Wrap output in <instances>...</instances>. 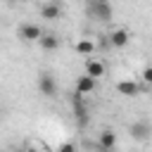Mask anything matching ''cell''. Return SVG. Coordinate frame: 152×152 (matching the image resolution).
Wrapping results in <instances>:
<instances>
[{"label":"cell","mask_w":152,"mask_h":152,"mask_svg":"<svg viewBox=\"0 0 152 152\" xmlns=\"http://www.w3.org/2000/svg\"><path fill=\"white\" fill-rule=\"evenodd\" d=\"M86 10H88V17H90V19H97V21H109L112 14H114L112 5L104 2V0H90V2L86 5Z\"/></svg>","instance_id":"cell-1"},{"label":"cell","mask_w":152,"mask_h":152,"mask_svg":"<svg viewBox=\"0 0 152 152\" xmlns=\"http://www.w3.org/2000/svg\"><path fill=\"white\" fill-rule=\"evenodd\" d=\"M19 38L26 40V43L40 40V38H43V28H40L38 24H21V26H19Z\"/></svg>","instance_id":"cell-2"},{"label":"cell","mask_w":152,"mask_h":152,"mask_svg":"<svg viewBox=\"0 0 152 152\" xmlns=\"http://www.w3.org/2000/svg\"><path fill=\"white\" fill-rule=\"evenodd\" d=\"M128 133H131L133 140H147L152 135V126H150V121H133Z\"/></svg>","instance_id":"cell-3"},{"label":"cell","mask_w":152,"mask_h":152,"mask_svg":"<svg viewBox=\"0 0 152 152\" xmlns=\"http://www.w3.org/2000/svg\"><path fill=\"white\" fill-rule=\"evenodd\" d=\"M71 107H74V114H76L78 124L86 126V121H88V109H86V104H83V95L74 93V95H71Z\"/></svg>","instance_id":"cell-4"},{"label":"cell","mask_w":152,"mask_h":152,"mask_svg":"<svg viewBox=\"0 0 152 152\" xmlns=\"http://www.w3.org/2000/svg\"><path fill=\"white\" fill-rule=\"evenodd\" d=\"M116 90H119L121 95H126V97H135V95L142 93V86L135 83V81H119V83H116Z\"/></svg>","instance_id":"cell-5"},{"label":"cell","mask_w":152,"mask_h":152,"mask_svg":"<svg viewBox=\"0 0 152 152\" xmlns=\"http://www.w3.org/2000/svg\"><path fill=\"white\" fill-rule=\"evenodd\" d=\"M38 88H40V93L48 95V97H52V95L57 93V83H55V78H52L50 74H40V78H38Z\"/></svg>","instance_id":"cell-6"},{"label":"cell","mask_w":152,"mask_h":152,"mask_svg":"<svg viewBox=\"0 0 152 152\" xmlns=\"http://www.w3.org/2000/svg\"><path fill=\"white\" fill-rule=\"evenodd\" d=\"M97 145H100V150H102V152L114 150V145H116V133H114V131H109V128H104V131L100 133V138H97Z\"/></svg>","instance_id":"cell-7"},{"label":"cell","mask_w":152,"mask_h":152,"mask_svg":"<svg viewBox=\"0 0 152 152\" xmlns=\"http://www.w3.org/2000/svg\"><path fill=\"white\" fill-rule=\"evenodd\" d=\"M40 14H43V19H59L62 17V5L59 2H43Z\"/></svg>","instance_id":"cell-8"},{"label":"cell","mask_w":152,"mask_h":152,"mask_svg":"<svg viewBox=\"0 0 152 152\" xmlns=\"http://www.w3.org/2000/svg\"><path fill=\"white\" fill-rule=\"evenodd\" d=\"M126 43H128V31L126 28H114L109 33V45L112 48H124Z\"/></svg>","instance_id":"cell-9"},{"label":"cell","mask_w":152,"mask_h":152,"mask_svg":"<svg viewBox=\"0 0 152 152\" xmlns=\"http://www.w3.org/2000/svg\"><path fill=\"white\" fill-rule=\"evenodd\" d=\"M86 76H90V78L104 76V64L97 62V59H88V62H86Z\"/></svg>","instance_id":"cell-10"},{"label":"cell","mask_w":152,"mask_h":152,"mask_svg":"<svg viewBox=\"0 0 152 152\" xmlns=\"http://www.w3.org/2000/svg\"><path fill=\"white\" fill-rule=\"evenodd\" d=\"M93 90H95V78L81 76V78L76 81V93H78V95H88V93H93Z\"/></svg>","instance_id":"cell-11"},{"label":"cell","mask_w":152,"mask_h":152,"mask_svg":"<svg viewBox=\"0 0 152 152\" xmlns=\"http://www.w3.org/2000/svg\"><path fill=\"white\" fill-rule=\"evenodd\" d=\"M38 43H40V48H43V50H48V52H52V50H57V48H59V38H57L55 33H43V38H40Z\"/></svg>","instance_id":"cell-12"},{"label":"cell","mask_w":152,"mask_h":152,"mask_svg":"<svg viewBox=\"0 0 152 152\" xmlns=\"http://www.w3.org/2000/svg\"><path fill=\"white\" fill-rule=\"evenodd\" d=\"M74 50H76L78 55H93V52H95V43H93L90 38H81V40H76Z\"/></svg>","instance_id":"cell-13"},{"label":"cell","mask_w":152,"mask_h":152,"mask_svg":"<svg viewBox=\"0 0 152 152\" xmlns=\"http://www.w3.org/2000/svg\"><path fill=\"white\" fill-rule=\"evenodd\" d=\"M57 152H76V145L74 142H64V145L57 147Z\"/></svg>","instance_id":"cell-14"},{"label":"cell","mask_w":152,"mask_h":152,"mask_svg":"<svg viewBox=\"0 0 152 152\" xmlns=\"http://www.w3.org/2000/svg\"><path fill=\"white\" fill-rule=\"evenodd\" d=\"M142 81H145V83H150V86H152V66H147V69H145V71H142Z\"/></svg>","instance_id":"cell-15"},{"label":"cell","mask_w":152,"mask_h":152,"mask_svg":"<svg viewBox=\"0 0 152 152\" xmlns=\"http://www.w3.org/2000/svg\"><path fill=\"white\" fill-rule=\"evenodd\" d=\"M26 152H36V150H26Z\"/></svg>","instance_id":"cell-16"}]
</instances>
